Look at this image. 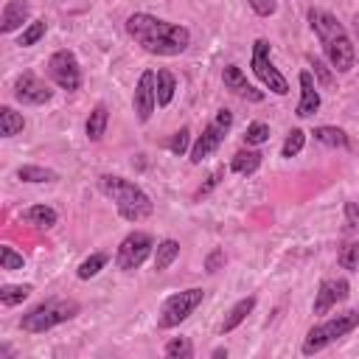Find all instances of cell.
Segmentation results:
<instances>
[{"label": "cell", "mask_w": 359, "mask_h": 359, "mask_svg": "<svg viewBox=\"0 0 359 359\" xmlns=\"http://www.w3.org/2000/svg\"><path fill=\"white\" fill-rule=\"evenodd\" d=\"M126 34L151 56H180L191 45V31L185 25L160 20L146 11H135L126 17Z\"/></svg>", "instance_id": "1"}, {"label": "cell", "mask_w": 359, "mask_h": 359, "mask_svg": "<svg viewBox=\"0 0 359 359\" xmlns=\"http://www.w3.org/2000/svg\"><path fill=\"white\" fill-rule=\"evenodd\" d=\"M309 25L317 34L325 59L331 62L334 73H348L356 65V48L345 31V25L325 8H309Z\"/></svg>", "instance_id": "2"}, {"label": "cell", "mask_w": 359, "mask_h": 359, "mask_svg": "<svg viewBox=\"0 0 359 359\" xmlns=\"http://www.w3.org/2000/svg\"><path fill=\"white\" fill-rule=\"evenodd\" d=\"M98 188L107 199L115 202L121 219L126 222H140V219H149L154 213V202L151 196L132 180L126 177H118V174H101L98 177Z\"/></svg>", "instance_id": "3"}, {"label": "cell", "mask_w": 359, "mask_h": 359, "mask_svg": "<svg viewBox=\"0 0 359 359\" xmlns=\"http://www.w3.org/2000/svg\"><path fill=\"white\" fill-rule=\"evenodd\" d=\"M81 311V306L70 297H48L42 303H36L34 309H28L20 320V328L25 334H45L67 320H73L76 314Z\"/></svg>", "instance_id": "4"}, {"label": "cell", "mask_w": 359, "mask_h": 359, "mask_svg": "<svg viewBox=\"0 0 359 359\" xmlns=\"http://www.w3.org/2000/svg\"><path fill=\"white\" fill-rule=\"evenodd\" d=\"M356 325H359V309H348V311H342V314L328 317L325 323L311 325V328H309V334H306V339H303V345H300L303 356H311V353L325 351V348H328V345H334L337 339L348 337Z\"/></svg>", "instance_id": "5"}, {"label": "cell", "mask_w": 359, "mask_h": 359, "mask_svg": "<svg viewBox=\"0 0 359 359\" xmlns=\"http://www.w3.org/2000/svg\"><path fill=\"white\" fill-rule=\"evenodd\" d=\"M205 300V289L191 286L185 292H174L163 300L160 306V317H157V328H177L180 323H185Z\"/></svg>", "instance_id": "6"}, {"label": "cell", "mask_w": 359, "mask_h": 359, "mask_svg": "<svg viewBox=\"0 0 359 359\" xmlns=\"http://www.w3.org/2000/svg\"><path fill=\"white\" fill-rule=\"evenodd\" d=\"M230 126H233V112L222 107V109L213 115V121L202 129V135L196 137V143L191 146V151H188L191 163H194V165H199L202 160H208V157H210V154L224 143V137H227Z\"/></svg>", "instance_id": "7"}, {"label": "cell", "mask_w": 359, "mask_h": 359, "mask_svg": "<svg viewBox=\"0 0 359 359\" xmlns=\"http://www.w3.org/2000/svg\"><path fill=\"white\" fill-rule=\"evenodd\" d=\"M154 250V238L151 233L146 230H132L129 236H123V241L118 244V252H115V264L121 272H135L146 264V258L151 255Z\"/></svg>", "instance_id": "8"}, {"label": "cell", "mask_w": 359, "mask_h": 359, "mask_svg": "<svg viewBox=\"0 0 359 359\" xmlns=\"http://www.w3.org/2000/svg\"><path fill=\"white\" fill-rule=\"evenodd\" d=\"M250 67H252V73L261 79V84H264L269 93H275V95H286V93H289L286 76H283V73L272 65V59H269V42H266V39H255V42H252Z\"/></svg>", "instance_id": "9"}, {"label": "cell", "mask_w": 359, "mask_h": 359, "mask_svg": "<svg viewBox=\"0 0 359 359\" xmlns=\"http://www.w3.org/2000/svg\"><path fill=\"white\" fill-rule=\"evenodd\" d=\"M45 73H48V79L59 90L76 93L81 87V67H79V59H76L73 50H56V53H50V59L45 65Z\"/></svg>", "instance_id": "10"}, {"label": "cell", "mask_w": 359, "mask_h": 359, "mask_svg": "<svg viewBox=\"0 0 359 359\" xmlns=\"http://www.w3.org/2000/svg\"><path fill=\"white\" fill-rule=\"evenodd\" d=\"M132 107L140 123H146L154 115L157 107V73L154 70H143L137 84H135V95H132Z\"/></svg>", "instance_id": "11"}, {"label": "cell", "mask_w": 359, "mask_h": 359, "mask_svg": "<svg viewBox=\"0 0 359 359\" xmlns=\"http://www.w3.org/2000/svg\"><path fill=\"white\" fill-rule=\"evenodd\" d=\"M351 294V283L345 278H325L320 280L317 292H314V303H311V311L314 314H328L334 306L345 303Z\"/></svg>", "instance_id": "12"}, {"label": "cell", "mask_w": 359, "mask_h": 359, "mask_svg": "<svg viewBox=\"0 0 359 359\" xmlns=\"http://www.w3.org/2000/svg\"><path fill=\"white\" fill-rule=\"evenodd\" d=\"M14 98L20 104H28V107H39V104H48L53 98V90L39 79L34 76L31 70H25L22 76H17L14 81Z\"/></svg>", "instance_id": "13"}, {"label": "cell", "mask_w": 359, "mask_h": 359, "mask_svg": "<svg viewBox=\"0 0 359 359\" xmlns=\"http://www.w3.org/2000/svg\"><path fill=\"white\" fill-rule=\"evenodd\" d=\"M222 81H224V90H230V93L238 95V98H247V101H264V93L255 90V87L247 81V76H244V70H241L238 65H224V70H222Z\"/></svg>", "instance_id": "14"}, {"label": "cell", "mask_w": 359, "mask_h": 359, "mask_svg": "<svg viewBox=\"0 0 359 359\" xmlns=\"http://www.w3.org/2000/svg\"><path fill=\"white\" fill-rule=\"evenodd\" d=\"M297 79H300V101H297L294 115L297 118H311L320 109V104H323V98L317 93V81H314V76L309 70H300Z\"/></svg>", "instance_id": "15"}, {"label": "cell", "mask_w": 359, "mask_h": 359, "mask_svg": "<svg viewBox=\"0 0 359 359\" xmlns=\"http://www.w3.org/2000/svg\"><path fill=\"white\" fill-rule=\"evenodd\" d=\"M31 17V3L28 0H8L3 6V14H0V31L3 34H11L17 28H22Z\"/></svg>", "instance_id": "16"}, {"label": "cell", "mask_w": 359, "mask_h": 359, "mask_svg": "<svg viewBox=\"0 0 359 359\" xmlns=\"http://www.w3.org/2000/svg\"><path fill=\"white\" fill-rule=\"evenodd\" d=\"M20 222H25V224H31L36 230H50V227H56L59 213L50 205H31V208H25L20 213Z\"/></svg>", "instance_id": "17"}, {"label": "cell", "mask_w": 359, "mask_h": 359, "mask_svg": "<svg viewBox=\"0 0 359 359\" xmlns=\"http://www.w3.org/2000/svg\"><path fill=\"white\" fill-rule=\"evenodd\" d=\"M252 309H255V297L252 294H247V297H241L227 314H224V320H222V325H219V334L224 337V334H230V331H236L244 320H247V314H252Z\"/></svg>", "instance_id": "18"}, {"label": "cell", "mask_w": 359, "mask_h": 359, "mask_svg": "<svg viewBox=\"0 0 359 359\" xmlns=\"http://www.w3.org/2000/svg\"><path fill=\"white\" fill-rule=\"evenodd\" d=\"M261 160H264V154L261 151H255V149H238L233 157H230V171L233 174H241V177H250V174H255L258 168H261Z\"/></svg>", "instance_id": "19"}, {"label": "cell", "mask_w": 359, "mask_h": 359, "mask_svg": "<svg viewBox=\"0 0 359 359\" xmlns=\"http://www.w3.org/2000/svg\"><path fill=\"white\" fill-rule=\"evenodd\" d=\"M107 123H109V109H107V104H95L93 112H90V118H87V123H84L87 140H90V143H98V140L107 135Z\"/></svg>", "instance_id": "20"}, {"label": "cell", "mask_w": 359, "mask_h": 359, "mask_svg": "<svg viewBox=\"0 0 359 359\" xmlns=\"http://www.w3.org/2000/svg\"><path fill=\"white\" fill-rule=\"evenodd\" d=\"M311 135H314V140H317V143L331 146V149H348V146H351V140H348L345 129H339V126H314V129H311Z\"/></svg>", "instance_id": "21"}, {"label": "cell", "mask_w": 359, "mask_h": 359, "mask_svg": "<svg viewBox=\"0 0 359 359\" xmlns=\"http://www.w3.org/2000/svg\"><path fill=\"white\" fill-rule=\"evenodd\" d=\"M177 258H180V241L163 238V241L154 247V269H157V272H165Z\"/></svg>", "instance_id": "22"}, {"label": "cell", "mask_w": 359, "mask_h": 359, "mask_svg": "<svg viewBox=\"0 0 359 359\" xmlns=\"http://www.w3.org/2000/svg\"><path fill=\"white\" fill-rule=\"evenodd\" d=\"M22 129H25V118L14 107H0V135L3 137H14Z\"/></svg>", "instance_id": "23"}, {"label": "cell", "mask_w": 359, "mask_h": 359, "mask_svg": "<svg viewBox=\"0 0 359 359\" xmlns=\"http://www.w3.org/2000/svg\"><path fill=\"white\" fill-rule=\"evenodd\" d=\"M177 93V79L171 70H157V107H168Z\"/></svg>", "instance_id": "24"}, {"label": "cell", "mask_w": 359, "mask_h": 359, "mask_svg": "<svg viewBox=\"0 0 359 359\" xmlns=\"http://www.w3.org/2000/svg\"><path fill=\"white\" fill-rule=\"evenodd\" d=\"M34 289H31V283H3L0 286V303L3 306H20L28 294H31Z\"/></svg>", "instance_id": "25"}, {"label": "cell", "mask_w": 359, "mask_h": 359, "mask_svg": "<svg viewBox=\"0 0 359 359\" xmlns=\"http://www.w3.org/2000/svg\"><path fill=\"white\" fill-rule=\"evenodd\" d=\"M17 180H22V182H53V180H59V174L53 168H45V165H20Z\"/></svg>", "instance_id": "26"}, {"label": "cell", "mask_w": 359, "mask_h": 359, "mask_svg": "<svg viewBox=\"0 0 359 359\" xmlns=\"http://www.w3.org/2000/svg\"><path fill=\"white\" fill-rule=\"evenodd\" d=\"M107 261H109V255H107V252H93V255H87V258L79 264L76 275H79L81 280H90V278H95V275L107 266Z\"/></svg>", "instance_id": "27"}, {"label": "cell", "mask_w": 359, "mask_h": 359, "mask_svg": "<svg viewBox=\"0 0 359 359\" xmlns=\"http://www.w3.org/2000/svg\"><path fill=\"white\" fill-rule=\"evenodd\" d=\"M269 123H264V121H252V123H247V129H244V146H261V143H266L269 140Z\"/></svg>", "instance_id": "28"}, {"label": "cell", "mask_w": 359, "mask_h": 359, "mask_svg": "<svg viewBox=\"0 0 359 359\" xmlns=\"http://www.w3.org/2000/svg\"><path fill=\"white\" fill-rule=\"evenodd\" d=\"M45 31H48V22H45V20H34V22H28V25L22 28L17 45H20V48H31V45H36V42L45 36Z\"/></svg>", "instance_id": "29"}, {"label": "cell", "mask_w": 359, "mask_h": 359, "mask_svg": "<svg viewBox=\"0 0 359 359\" xmlns=\"http://www.w3.org/2000/svg\"><path fill=\"white\" fill-rule=\"evenodd\" d=\"M163 353H165L168 359H191V356H194V345H191L188 337H174V339L165 342Z\"/></svg>", "instance_id": "30"}, {"label": "cell", "mask_w": 359, "mask_h": 359, "mask_svg": "<svg viewBox=\"0 0 359 359\" xmlns=\"http://www.w3.org/2000/svg\"><path fill=\"white\" fill-rule=\"evenodd\" d=\"M303 146H306V132L303 129H289V135H286V140H283V146H280V157H297L300 151H303Z\"/></svg>", "instance_id": "31"}, {"label": "cell", "mask_w": 359, "mask_h": 359, "mask_svg": "<svg viewBox=\"0 0 359 359\" xmlns=\"http://www.w3.org/2000/svg\"><path fill=\"white\" fill-rule=\"evenodd\" d=\"M25 266V258L14 250V247H8V244H3L0 247V269H6V272H14V269H22Z\"/></svg>", "instance_id": "32"}, {"label": "cell", "mask_w": 359, "mask_h": 359, "mask_svg": "<svg viewBox=\"0 0 359 359\" xmlns=\"http://www.w3.org/2000/svg\"><path fill=\"white\" fill-rule=\"evenodd\" d=\"M188 146H191V129H188V126H182V129H177V132L171 135V140H168V151L182 157L185 151H191Z\"/></svg>", "instance_id": "33"}, {"label": "cell", "mask_w": 359, "mask_h": 359, "mask_svg": "<svg viewBox=\"0 0 359 359\" xmlns=\"http://www.w3.org/2000/svg\"><path fill=\"white\" fill-rule=\"evenodd\" d=\"M337 261H339L342 269H356V264H359V244H356V241H353V244H345V247L339 250Z\"/></svg>", "instance_id": "34"}, {"label": "cell", "mask_w": 359, "mask_h": 359, "mask_svg": "<svg viewBox=\"0 0 359 359\" xmlns=\"http://www.w3.org/2000/svg\"><path fill=\"white\" fill-rule=\"evenodd\" d=\"M224 261H227V255H224V250H222V247L210 250V252H208V258H205V272H219V269L224 266Z\"/></svg>", "instance_id": "35"}, {"label": "cell", "mask_w": 359, "mask_h": 359, "mask_svg": "<svg viewBox=\"0 0 359 359\" xmlns=\"http://www.w3.org/2000/svg\"><path fill=\"white\" fill-rule=\"evenodd\" d=\"M247 3H250V8H252L258 17H269V14H275V8H278L275 0H247Z\"/></svg>", "instance_id": "36"}, {"label": "cell", "mask_w": 359, "mask_h": 359, "mask_svg": "<svg viewBox=\"0 0 359 359\" xmlns=\"http://www.w3.org/2000/svg\"><path fill=\"white\" fill-rule=\"evenodd\" d=\"M222 177H224V168H216V171H213V174L208 177V182H205V185H202V188H199V191L194 194V199H202L205 194H210V191H213V188L219 185V180H222Z\"/></svg>", "instance_id": "37"}, {"label": "cell", "mask_w": 359, "mask_h": 359, "mask_svg": "<svg viewBox=\"0 0 359 359\" xmlns=\"http://www.w3.org/2000/svg\"><path fill=\"white\" fill-rule=\"evenodd\" d=\"M309 62H311V67H314V76L320 79V84H325V87H331V81H334V76L325 70V65L320 62V59H314V56H309Z\"/></svg>", "instance_id": "38"}, {"label": "cell", "mask_w": 359, "mask_h": 359, "mask_svg": "<svg viewBox=\"0 0 359 359\" xmlns=\"http://www.w3.org/2000/svg\"><path fill=\"white\" fill-rule=\"evenodd\" d=\"M345 216H348V224H359V205L356 202H345Z\"/></svg>", "instance_id": "39"}, {"label": "cell", "mask_w": 359, "mask_h": 359, "mask_svg": "<svg viewBox=\"0 0 359 359\" xmlns=\"http://www.w3.org/2000/svg\"><path fill=\"white\" fill-rule=\"evenodd\" d=\"M210 356H213V359H222V356H227V348H216Z\"/></svg>", "instance_id": "40"}]
</instances>
